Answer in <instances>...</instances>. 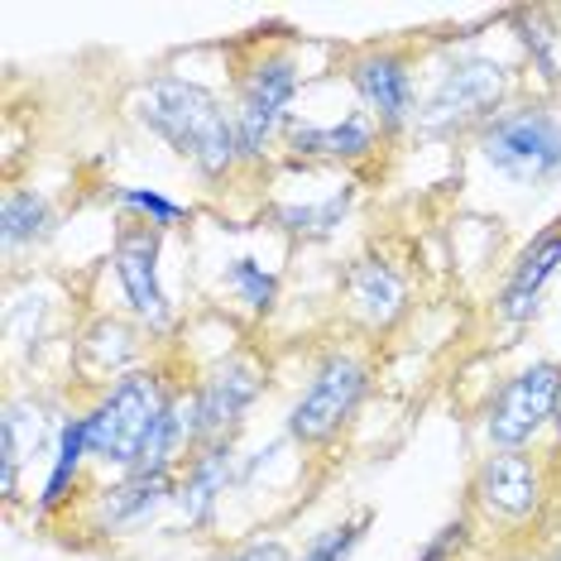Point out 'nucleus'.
<instances>
[{
	"instance_id": "4",
	"label": "nucleus",
	"mask_w": 561,
	"mask_h": 561,
	"mask_svg": "<svg viewBox=\"0 0 561 561\" xmlns=\"http://www.w3.org/2000/svg\"><path fill=\"white\" fill-rule=\"evenodd\" d=\"M375 393V365L355 346H327L308 365L298 393L284 413V437L298 451H331L355 427L360 408Z\"/></svg>"
},
{
	"instance_id": "28",
	"label": "nucleus",
	"mask_w": 561,
	"mask_h": 561,
	"mask_svg": "<svg viewBox=\"0 0 561 561\" xmlns=\"http://www.w3.org/2000/svg\"><path fill=\"white\" fill-rule=\"evenodd\" d=\"M552 432H557V437H561V403H557V423H552Z\"/></svg>"
},
{
	"instance_id": "7",
	"label": "nucleus",
	"mask_w": 561,
	"mask_h": 561,
	"mask_svg": "<svg viewBox=\"0 0 561 561\" xmlns=\"http://www.w3.org/2000/svg\"><path fill=\"white\" fill-rule=\"evenodd\" d=\"M552 494V461L533 451H484L466 480V508L476 514V523L504 533L547 528Z\"/></svg>"
},
{
	"instance_id": "26",
	"label": "nucleus",
	"mask_w": 561,
	"mask_h": 561,
	"mask_svg": "<svg viewBox=\"0 0 561 561\" xmlns=\"http://www.w3.org/2000/svg\"><path fill=\"white\" fill-rule=\"evenodd\" d=\"M547 547H542V561H561V523H547Z\"/></svg>"
},
{
	"instance_id": "12",
	"label": "nucleus",
	"mask_w": 561,
	"mask_h": 561,
	"mask_svg": "<svg viewBox=\"0 0 561 561\" xmlns=\"http://www.w3.org/2000/svg\"><path fill=\"white\" fill-rule=\"evenodd\" d=\"M173 480L178 476H169V470H125V476H106L78 500L72 518L101 542L135 538V533H145L159 514L173 508Z\"/></svg>"
},
{
	"instance_id": "22",
	"label": "nucleus",
	"mask_w": 561,
	"mask_h": 561,
	"mask_svg": "<svg viewBox=\"0 0 561 561\" xmlns=\"http://www.w3.org/2000/svg\"><path fill=\"white\" fill-rule=\"evenodd\" d=\"M111 202H116L121 216L154 226V231H163V236L183 231V226L193 221V207H187V202H178V197H169V193H159V187L125 183V187H116V193H111Z\"/></svg>"
},
{
	"instance_id": "27",
	"label": "nucleus",
	"mask_w": 561,
	"mask_h": 561,
	"mask_svg": "<svg viewBox=\"0 0 561 561\" xmlns=\"http://www.w3.org/2000/svg\"><path fill=\"white\" fill-rule=\"evenodd\" d=\"M504 561H542L538 552H514V557H504Z\"/></svg>"
},
{
	"instance_id": "17",
	"label": "nucleus",
	"mask_w": 561,
	"mask_h": 561,
	"mask_svg": "<svg viewBox=\"0 0 561 561\" xmlns=\"http://www.w3.org/2000/svg\"><path fill=\"white\" fill-rule=\"evenodd\" d=\"M87 466H92V442H87V417L78 408V413L58 417V437L48 446V476L39 494H34V514L39 518L72 514L87 494Z\"/></svg>"
},
{
	"instance_id": "8",
	"label": "nucleus",
	"mask_w": 561,
	"mask_h": 561,
	"mask_svg": "<svg viewBox=\"0 0 561 561\" xmlns=\"http://www.w3.org/2000/svg\"><path fill=\"white\" fill-rule=\"evenodd\" d=\"M561 360H528L504 375L480 408V437L490 451H533V442L557 423Z\"/></svg>"
},
{
	"instance_id": "21",
	"label": "nucleus",
	"mask_w": 561,
	"mask_h": 561,
	"mask_svg": "<svg viewBox=\"0 0 561 561\" xmlns=\"http://www.w3.org/2000/svg\"><path fill=\"white\" fill-rule=\"evenodd\" d=\"M508 20H514L523 58L542 78V87H561V30L552 24V15L547 10H514Z\"/></svg>"
},
{
	"instance_id": "11",
	"label": "nucleus",
	"mask_w": 561,
	"mask_h": 561,
	"mask_svg": "<svg viewBox=\"0 0 561 561\" xmlns=\"http://www.w3.org/2000/svg\"><path fill=\"white\" fill-rule=\"evenodd\" d=\"M111 274H116L130 322L145 336H169L178 327V312H173L169 288H163V231L121 216L116 236H111Z\"/></svg>"
},
{
	"instance_id": "9",
	"label": "nucleus",
	"mask_w": 561,
	"mask_h": 561,
	"mask_svg": "<svg viewBox=\"0 0 561 561\" xmlns=\"http://www.w3.org/2000/svg\"><path fill=\"white\" fill-rule=\"evenodd\" d=\"M270 389V365L260 351L240 346L216 355L207 369L187 379V408H193L197 446L202 442H240V427L250 423L254 403Z\"/></svg>"
},
{
	"instance_id": "24",
	"label": "nucleus",
	"mask_w": 561,
	"mask_h": 561,
	"mask_svg": "<svg viewBox=\"0 0 561 561\" xmlns=\"http://www.w3.org/2000/svg\"><path fill=\"white\" fill-rule=\"evenodd\" d=\"M470 542H476V514L470 508H461L456 518H446L432 538L417 547L413 561H461L470 552Z\"/></svg>"
},
{
	"instance_id": "13",
	"label": "nucleus",
	"mask_w": 561,
	"mask_h": 561,
	"mask_svg": "<svg viewBox=\"0 0 561 561\" xmlns=\"http://www.w3.org/2000/svg\"><path fill=\"white\" fill-rule=\"evenodd\" d=\"M341 308L365 336H389L413 308V278L389 250H360L336 278Z\"/></svg>"
},
{
	"instance_id": "18",
	"label": "nucleus",
	"mask_w": 561,
	"mask_h": 561,
	"mask_svg": "<svg viewBox=\"0 0 561 561\" xmlns=\"http://www.w3.org/2000/svg\"><path fill=\"white\" fill-rule=\"evenodd\" d=\"M355 207H360V183H341L327 197H312V202H274L270 221L293 245H322V240H331L351 221Z\"/></svg>"
},
{
	"instance_id": "14",
	"label": "nucleus",
	"mask_w": 561,
	"mask_h": 561,
	"mask_svg": "<svg viewBox=\"0 0 561 561\" xmlns=\"http://www.w3.org/2000/svg\"><path fill=\"white\" fill-rule=\"evenodd\" d=\"M278 149L288 163H308V169H360L385 149V135L365 111H346L336 121H293Z\"/></svg>"
},
{
	"instance_id": "2",
	"label": "nucleus",
	"mask_w": 561,
	"mask_h": 561,
	"mask_svg": "<svg viewBox=\"0 0 561 561\" xmlns=\"http://www.w3.org/2000/svg\"><path fill=\"white\" fill-rule=\"evenodd\" d=\"M178 389H183V379L154 360L106 379L96 389V399L82 408L87 442H92V466L106 470V476H125V470L145 466Z\"/></svg>"
},
{
	"instance_id": "1",
	"label": "nucleus",
	"mask_w": 561,
	"mask_h": 561,
	"mask_svg": "<svg viewBox=\"0 0 561 561\" xmlns=\"http://www.w3.org/2000/svg\"><path fill=\"white\" fill-rule=\"evenodd\" d=\"M130 121L149 139H159L178 163H187L207 187H226L236 173L250 169L231 101L202 78L149 72L130 92Z\"/></svg>"
},
{
	"instance_id": "20",
	"label": "nucleus",
	"mask_w": 561,
	"mask_h": 561,
	"mask_svg": "<svg viewBox=\"0 0 561 561\" xmlns=\"http://www.w3.org/2000/svg\"><path fill=\"white\" fill-rule=\"evenodd\" d=\"M221 288L231 293V298L250 317H274L278 312V298H284V284H278V274L264 260H254V254H236V260H226Z\"/></svg>"
},
{
	"instance_id": "19",
	"label": "nucleus",
	"mask_w": 561,
	"mask_h": 561,
	"mask_svg": "<svg viewBox=\"0 0 561 561\" xmlns=\"http://www.w3.org/2000/svg\"><path fill=\"white\" fill-rule=\"evenodd\" d=\"M54 236H58V207L48 193H39V187H10L0 197V250H5V260L44 250Z\"/></svg>"
},
{
	"instance_id": "23",
	"label": "nucleus",
	"mask_w": 561,
	"mask_h": 561,
	"mask_svg": "<svg viewBox=\"0 0 561 561\" xmlns=\"http://www.w3.org/2000/svg\"><path fill=\"white\" fill-rule=\"evenodd\" d=\"M369 523H375V508H355V514L327 523L322 533H312V542L298 552V561H351L355 547L365 542Z\"/></svg>"
},
{
	"instance_id": "15",
	"label": "nucleus",
	"mask_w": 561,
	"mask_h": 561,
	"mask_svg": "<svg viewBox=\"0 0 561 561\" xmlns=\"http://www.w3.org/2000/svg\"><path fill=\"white\" fill-rule=\"evenodd\" d=\"M236 484H240L236 442H202L173 480V514L193 533L211 528L216 514H221V504H226V494H231Z\"/></svg>"
},
{
	"instance_id": "25",
	"label": "nucleus",
	"mask_w": 561,
	"mask_h": 561,
	"mask_svg": "<svg viewBox=\"0 0 561 561\" xmlns=\"http://www.w3.org/2000/svg\"><path fill=\"white\" fill-rule=\"evenodd\" d=\"M211 561H298V552L284 538H264V533H250V538L221 542L211 552Z\"/></svg>"
},
{
	"instance_id": "10",
	"label": "nucleus",
	"mask_w": 561,
	"mask_h": 561,
	"mask_svg": "<svg viewBox=\"0 0 561 561\" xmlns=\"http://www.w3.org/2000/svg\"><path fill=\"white\" fill-rule=\"evenodd\" d=\"M346 82L355 92V106L375 121V130L393 139L417 125L423 87H417V58L399 44H365L346 58Z\"/></svg>"
},
{
	"instance_id": "5",
	"label": "nucleus",
	"mask_w": 561,
	"mask_h": 561,
	"mask_svg": "<svg viewBox=\"0 0 561 561\" xmlns=\"http://www.w3.org/2000/svg\"><path fill=\"white\" fill-rule=\"evenodd\" d=\"M476 159L500 183L547 193L561 183V106L552 96H518L470 139Z\"/></svg>"
},
{
	"instance_id": "16",
	"label": "nucleus",
	"mask_w": 561,
	"mask_h": 561,
	"mask_svg": "<svg viewBox=\"0 0 561 561\" xmlns=\"http://www.w3.org/2000/svg\"><path fill=\"white\" fill-rule=\"evenodd\" d=\"M561 274V226H547L542 236H533L528 245L514 254L500 293H494V317L500 327H528L542 312V298Z\"/></svg>"
},
{
	"instance_id": "3",
	"label": "nucleus",
	"mask_w": 561,
	"mask_h": 561,
	"mask_svg": "<svg viewBox=\"0 0 561 561\" xmlns=\"http://www.w3.org/2000/svg\"><path fill=\"white\" fill-rule=\"evenodd\" d=\"M508 101H518V68L490 48H446L423 87L413 130L432 145L476 139Z\"/></svg>"
},
{
	"instance_id": "6",
	"label": "nucleus",
	"mask_w": 561,
	"mask_h": 561,
	"mask_svg": "<svg viewBox=\"0 0 561 561\" xmlns=\"http://www.w3.org/2000/svg\"><path fill=\"white\" fill-rule=\"evenodd\" d=\"M298 92H302V62L293 48H254V58L236 72L231 111L250 169H264L274 159V149L284 145L288 125L298 121L293 116Z\"/></svg>"
}]
</instances>
